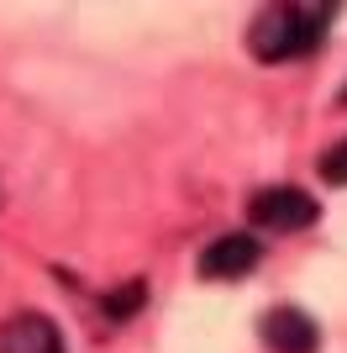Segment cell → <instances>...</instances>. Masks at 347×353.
I'll return each mask as SVG.
<instances>
[{
    "label": "cell",
    "instance_id": "2",
    "mask_svg": "<svg viewBox=\"0 0 347 353\" xmlns=\"http://www.w3.org/2000/svg\"><path fill=\"white\" fill-rule=\"evenodd\" d=\"M247 211H253V221L269 227V232H300V227L316 221L321 206H316V195L295 190V185H269V190H258L247 201Z\"/></svg>",
    "mask_w": 347,
    "mask_h": 353
},
{
    "label": "cell",
    "instance_id": "1",
    "mask_svg": "<svg viewBox=\"0 0 347 353\" xmlns=\"http://www.w3.org/2000/svg\"><path fill=\"white\" fill-rule=\"evenodd\" d=\"M326 21H332L326 6H300V0H289V6H269V11L253 21L247 43H253L258 59L284 63V59H300V53H316V43L326 37Z\"/></svg>",
    "mask_w": 347,
    "mask_h": 353
},
{
    "label": "cell",
    "instance_id": "6",
    "mask_svg": "<svg viewBox=\"0 0 347 353\" xmlns=\"http://www.w3.org/2000/svg\"><path fill=\"white\" fill-rule=\"evenodd\" d=\"M143 301H147V285L132 280V285H116L101 306H105V316H111V322H127V316H137V311H143Z\"/></svg>",
    "mask_w": 347,
    "mask_h": 353
},
{
    "label": "cell",
    "instance_id": "5",
    "mask_svg": "<svg viewBox=\"0 0 347 353\" xmlns=\"http://www.w3.org/2000/svg\"><path fill=\"white\" fill-rule=\"evenodd\" d=\"M263 343L274 353H316V322L300 306H279L263 316Z\"/></svg>",
    "mask_w": 347,
    "mask_h": 353
},
{
    "label": "cell",
    "instance_id": "4",
    "mask_svg": "<svg viewBox=\"0 0 347 353\" xmlns=\"http://www.w3.org/2000/svg\"><path fill=\"white\" fill-rule=\"evenodd\" d=\"M0 353H63V338L48 316L21 311L11 322H0Z\"/></svg>",
    "mask_w": 347,
    "mask_h": 353
},
{
    "label": "cell",
    "instance_id": "3",
    "mask_svg": "<svg viewBox=\"0 0 347 353\" xmlns=\"http://www.w3.org/2000/svg\"><path fill=\"white\" fill-rule=\"evenodd\" d=\"M258 237H247V232H231V237H216L211 248L200 253V274L205 280H242L247 269L258 264Z\"/></svg>",
    "mask_w": 347,
    "mask_h": 353
},
{
    "label": "cell",
    "instance_id": "8",
    "mask_svg": "<svg viewBox=\"0 0 347 353\" xmlns=\"http://www.w3.org/2000/svg\"><path fill=\"white\" fill-rule=\"evenodd\" d=\"M342 101H347V95H342Z\"/></svg>",
    "mask_w": 347,
    "mask_h": 353
},
{
    "label": "cell",
    "instance_id": "7",
    "mask_svg": "<svg viewBox=\"0 0 347 353\" xmlns=\"http://www.w3.org/2000/svg\"><path fill=\"white\" fill-rule=\"evenodd\" d=\"M321 174L332 179V185H342V179H347V143L326 148V159H321Z\"/></svg>",
    "mask_w": 347,
    "mask_h": 353
}]
</instances>
